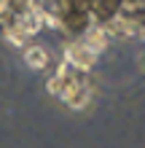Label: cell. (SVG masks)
<instances>
[{
    "label": "cell",
    "mask_w": 145,
    "mask_h": 148,
    "mask_svg": "<svg viewBox=\"0 0 145 148\" xmlns=\"http://www.w3.org/2000/svg\"><path fill=\"white\" fill-rule=\"evenodd\" d=\"M48 92L59 94V92H62V81H59V78H51V81H48Z\"/></svg>",
    "instance_id": "cell-3"
},
{
    "label": "cell",
    "mask_w": 145,
    "mask_h": 148,
    "mask_svg": "<svg viewBox=\"0 0 145 148\" xmlns=\"http://www.w3.org/2000/svg\"><path fill=\"white\" fill-rule=\"evenodd\" d=\"M94 59H97V54L89 51L83 43H73V46H67V65H75L78 70H91Z\"/></svg>",
    "instance_id": "cell-1"
},
{
    "label": "cell",
    "mask_w": 145,
    "mask_h": 148,
    "mask_svg": "<svg viewBox=\"0 0 145 148\" xmlns=\"http://www.w3.org/2000/svg\"><path fill=\"white\" fill-rule=\"evenodd\" d=\"M27 62H30L32 67H43V65H46V51L38 49V46H30V49H27Z\"/></svg>",
    "instance_id": "cell-2"
}]
</instances>
